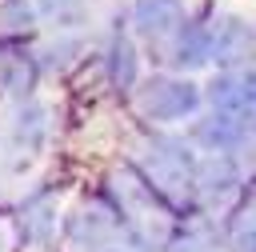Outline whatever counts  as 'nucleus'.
I'll return each mask as SVG.
<instances>
[{
  "label": "nucleus",
  "mask_w": 256,
  "mask_h": 252,
  "mask_svg": "<svg viewBox=\"0 0 256 252\" xmlns=\"http://www.w3.org/2000/svg\"><path fill=\"white\" fill-rule=\"evenodd\" d=\"M144 108L156 116V120H176V116H188L196 108V88L188 84H172V80H156L144 96Z\"/></svg>",
  "instance_id": "1"
},
{
  "label": "nucleus",
  "mask_w": 256,
  "mask_h": 252,
  "mask_svg": "<svg viewBox=\"0 0 256 252\" xmlns=\"http://www.w3.org/2000/svg\"><path fill=\"white\" fill-rule=\"evenodd\" d=\"M136 20L144 32H168L180 20V4L176 0H140L136 4Z\"/></svg>",
  "instance_id": "2"
},
{
  "label": "nucleus",
  "mask_w": 256,
  "mask_h": 252,
  "mask_svg": "<svg viewBox=\"0 0 256 252\" xmlns=\"http://www.w3.org/2000/svg\"><path fill=\"white\" fill-rule=\"evenodd\" d=\"M212 52H216V60H220V64H240V60L248 56V32H244L240 24L220 28V32H216V40H212Z\"/></svg>",
  "instance_id": "3"
},
{
  "label": "nucleus",
  "mask_w": 256,
  "mask_h": 252,
  "mask_svg": "<svg viewBox=\"0 0 256 252\" xmlns=\"http://www.w3.org/2000/svg\"><path fill=\"white\" fill-rule=\"evenodd\" d=\"M204 52H208V36L200 32V28H188L184 36H180V44H176V64H200L204 60Z\"/></svg>",
  "instance_id": "4"
}]
</instances>
